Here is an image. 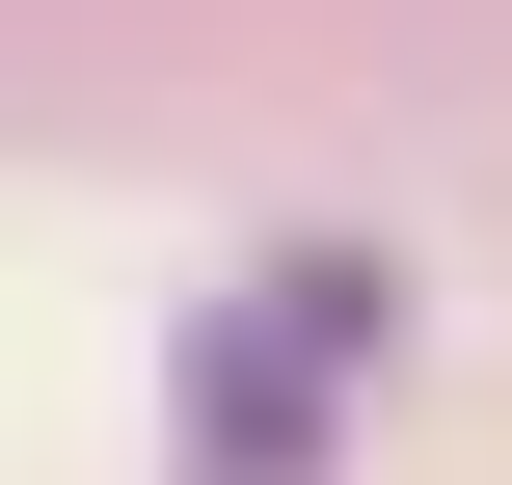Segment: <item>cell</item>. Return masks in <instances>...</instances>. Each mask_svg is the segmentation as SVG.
I'll return each instance as SVG.
<instances>
[{
    "mask_svg": "<svg viewBox=\"0 0 512 485\" xmlns=\"http://www.w3.org/2000/svg\"><path fill=\"white\" fill-rule=\"evenodd\" d=\"M378 351H405V270H378V243H270V270L189 324V485H324V432H351Z\"/></svg>",
    "mask_w": 512,
    "mask_h": 485,
    "instance_id": "1",
    "label": "cell"
}]
</instances>
